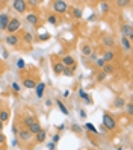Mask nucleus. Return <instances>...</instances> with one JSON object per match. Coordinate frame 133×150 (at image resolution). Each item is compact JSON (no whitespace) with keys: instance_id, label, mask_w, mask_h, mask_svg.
Returning <instances> with one entry per match:
<instances>
[{"instance_id":"obj_1","label":"nucleus","mask_w":133,"mask_h":150,"mask_svg":"<svg viewBox=\"0 0 133 150\" xmlns=\"http://www.w3.org/2000/svg\"><path fill=\"white\" fill-rule=\"evenodd\" d=\"M20 28H21V21L18 20V18H11L9 20V23H8V26H6V32H8V35H14L17 30H20Z\"/></svg>"},{"instance_id":"obj_2","label":"nucleus","mask_w":133,"mask_h":150,"mask_svg":"<svg viewBox=\"0 0 133 150\" xmlns=\"http://www.w3.org/2000/svg\"><path fill=\"white\" fill-rule=\"evenodd\" d=\"M103 126L108 129V130H115L117 129V121H115V118L110 115V114H103Z\"/></svg>"},{"instance_id":"obj_3","label":"nucleus","mask_w":133,"mask_h":150,"mask_svg":"<svg viewBox=\"0 0 133 150\" xmlns=\"http://www.w3.org/2000/svg\"><path fill=\"white\" fill-rule=\"evenodd\" d=\"M53 11L58 12V14H65L68 11V3L64 2V0H56V2H53Z\"/></svg>"},{"instance_id":"obj_4","label":"nucleus","mask_w":133,"mask_h":150,"mask_svg":"<svg viewBox=\"0 0 133 150\" xmlns=\"http://www.w3.org/2000/svg\"><path fill=\"white\" fill-rule=\"evenodd\" d=\"M121 37L127 38V40H133V28L132 24H122L121 26Z\"/></svg>"},{"instance_id":"obj_5","label":"nucleus","mask_w":133,"mask_h":150,"mask_svg":"<svg viewBox=\"0 0 133 150\" xmlns=\"http://www.w3.org/2000/svg\"><path fill=\"white\" fill-rule=\"evenodd\" d=\"M12 8L20 12V14H24L26 12V8H27V2H24V0H14L12 2Z\"/></svg>"},{"instance_id":"obj_6","label":"nucleus","mask_w":133,"mask_h":150,"mask_svg":"<svg viewBox=\"0 0 133 150\" xmlns=\"http://www.w3.org/2000/svg\"><path fill=\"white\" fill-rule=\"evenodd\" d=\"M17 135H18V139H21V141H29V139L32 138V134H30V132H29L27 129H26V127L20 129Z\"/></svg>"},{"instance_id":"obj_7","label":"nucleus","mask_w":133,"mask_h":150,"mask_svg":"<svg viewBox=\"0 0 133 150\" xmlns=\"http://www.w3.org/2000/svg\"><path fill=\"white\" fill-rule=\"evenodd\" d=\"M61 62L64 64V67H76V61L71 55H65L64 58H62Z\"/></svg>"},{"instance_id":"obj_8","label":"nucleus","mask_w":133,"mask_h":150,"mask_svg":"<svg viewBox=\"0 0 133 150\" xmlns=\"http://www.w3.org/2000/svg\"><path fill=\"white\" fill-rule=\"evenodd\" d=\"M44 91H46V83L44 82H38L37 85H35V94H37L38 99H41V97L44 96Z\"/></svg>"},{"instance_id":"obj_9","label":"nucleus","mask_w":133,"mask_h":150,"mask_svg":"<svg viewBox=\"0 0 133 150\" xmlns=\"http://www.w3.org/2000/svg\"><path fill=\"white\" fill-rule=\"evenodd\" d=\"M11 17L8 14H0V30H6V26L9 23Z\"/></svg>"},{"instance_id":"obj_10","label":"nucleus","mask_w":133,"mask_h":150,"mask_svg":"<svg viewBox=\"0 0 133 150\" xmlns=\"http://www.w3.org/2000/svg\"><path fill=\"white\" fill-rule=\"evenodd\" d=\"M5 42L8 44V46H17V44L20 42V38L17 37V35H8V37L5 38Z\"/></svg>"},{"instance_id":"obj_11","label":"nucleus","mask_w":133,"mask_h":150,"mask_svg":"<svg viewBox=\"0 0 133 150\" xmlns=\"http://www.w3.org/2000/svg\"><path fill=\"white\" fill-rule=\"evenodd\" d=\"M77 93H79V97H80L82 100H85V103H86V105H91V103H92L91 97H89V96H88V94L85 93V90H83V88H79V91H77Z\"/></svg>"},{"instance_id":"obj_12","label":"nucleus","mask_w":133,"mask_h":150,"mask_svg":"<svg viewBox=\"0 0 133 150\" xmlns=\"http://www.w3.org/2000/svg\"><path fill=\"white\" fill-rule=\"evenodd\" d=\"M26 129H27L32 135H37V134H38V132H39L42 127L39 126V123H38V121H35V123H32V125H30L29 127H26Z\"/></svg>"},{"instance_id":"obj_13","label":"nucleus","mask_w":133,"mask_h":150,"mask_svg":"<svg viewBox=\"0 0 133 150\" xmlns=\"http://www.w3.org/2000/svg\"><path fill=\"white\" fill-rule=\"evenodd\" d=\"M113 58H115V52L113 50H106L104 53H103V59H104L106 64H109Z\"/></svg>"},{"instance_id":"obj_14","label":"nucleus","mask_w":133,"mask_h":150,"mask_svg":"<svg viewBox=\"0 0 133 150\" xmlns=\"http://www.w3.org/2000/svg\"><path fill=\"white\" fill-rule=\"evenodd\" d=\"M113 106L118 108V109H122L126 106V100H124V97H117V99L113 100Z\"/></svg>"},{"instance_id":"obj_15","label":"nucleus","mask_w":133,"mask_h":150,"mask_svg":"<svg viewBox=\"0 0 133 150\" xmlns=\"http://www.w3.org/2000/svg\"><path fill=\"white\" fill-rule=\"evenodd\" d=\"M26 21L33 24V26H37L38 24V15L37 14H27L26 15Z\"/></svg>"},{"instance_id":"obj_16","label":"nucleus","mask_w":133,"mask_h":150,"mask_svg":"<svg viewBox=\"0 0 133 150\" xmlns=\"http://www.w3.org/2000/svg\"><path fill=\"white\" fill-rule=\"evenodd\" d=\"M35 85H37V82H35L33 79H30V77H26V79H23V86L29 88V90L35 88Z\"/></svg>"},{"instance_id":"obj_17","label":"nucleus","mask_w":133,"mask_h":150,"mask_svg":"<svg viewBox=\"0 0 133 150\" xmlns=\"http://www.w3.org/2000/svg\"><path fill=\"white\" fill-rule=\"evenodd\" d=\"M103 44H104L106 47H113V44H115L113 37H110V35H106V37H103Z\"/></svg>"},{"instance_id":"obj_18","label":"nucleus","mask_w":133,"mask_h":150,"mask_svg":"<svg viewBox=\"0 0 133 150\" xmlns=\"http://www.w3.org/2000/svg\"><path fill=\"white\" fill-rule=\"evenodd\" d=\"M53 71H55V74H62V71H64V64L62 62H55L53 64Z\"/></svg>"},{"instance_id":"obj_19","label":"nucleus","mask_w":133,"mask_h":150,"mask_svg":"<svg viewBox=\"0 0 133 150\" xmlns=\"http://www.w3.org/2000/svg\"><path fill=\"white\" fill-rule=\"evenodd\" d=\"M88 132H91V134H94V135H99V129H97L92 123H85V126H83Z\"/></svg>"},{"instance_id":"obj_20","label":"nucleus","mask_w":133,"mask_h":150,"mask_svg":"<svg viewBox=\"0 0 133 150\" xmlns=\"http://www.w3.org/2000/svg\"><path fill=\"white\" fill-rule=\"evenodd\" d=\"M46 137H47V130L46 129H41L38 134H37V141H38V143H44V141H46Z\"/></svg>"},{"instance_id":"obj_21","label":"nucleus","mask_w":133,"mask_h":150,"mask_svg":"<svg viewBox=\"0 0 133 150\" xmlns=\"http://www.w3.org/2000/svg\"><path fill=\"white\" fill-rule=\"evenodd\" d=\"M8 120H9V111H8V109H2V111H0V121L5 125Z\"/></svg>"},{"instance_id":"obj_22","label":"nucleus","mask_w":133,"mask_h":150,"mask_svg":"<svg viewBox=\"0 0 133 150\" xmlns=\"http://www.w3.org/2000/svg\"><path fill=\"white\" fill-rule=\"evenodd\" d=\"M56 105H58L59 111H61L62 114H64V115H68V114H70V111L67 109V106H65V105L62 103V100H56Z\"/></svg>"},{"instance_id":"obj_23","label":"nucleus","mask_w":133,"mask_h":150,"mask_svg":"<svg viewBox=\"0 0 133 150\" xmlns=\"http://www.w3.org/2000/svg\"><path fill=\"white\" fill-rule=\"evenodd\" d=\"M113 70H115V68H113L112 64H104V67L101 68V71H103L104 74H112V73H113Z\"/></svg>"},{"instance_id":"obj_24","label":"nucleus","mask_w":133,"mask_h":150,"mask_svg":"<svg viewBox=\"0 0 133 150\" xmlns=\"http://www.w3.org/2000/svg\"><path fill=\"white\" fill-rule=\"evenodd\" d=\"M121 44H122V47L126 49V50H132V41H130V40L121 37Z\"/></svg>"},{"instance_id":"obj_25","label":"nucleus","mask_w":133,"mask_h":150,"mask_svg":"<svg viewBox=\"0 0 133 150\" xmlns=\"http://www.w3.org/2000/svg\"><path fill=\"white\" fill-rule=\"evenodd\" d=\"M23 40H24V42L32 44V42H33V35H32L30 32H24V35H23Z\"/></svg>"},{"instance_id":"obj_26","label":"nucleus","mask_w":133,"mask_h":150,"mask_svg":"<svg viewBox=\"0 0 133 150\" xmlns=\"http://www.w3.org/2000/svg\"><path fill=\"white\" fill-rule=\"evenodd\" d=\"M35 121H37V120L33 118V115H26V117L23 118V123H24V125L27 126V127L32 125V123H35Z\"/></svg>"},{"instance_id":"obj_27","label":"nucleus","mask_w":133,"mask_h":150,"mask_svg":"<svg viewBox=\"0 0 133 150\" xmlns=\"http://www.w3.org/2000/svg\"><path fill=\"white\" fill-rule=\"evenodd\" d=\"M82 53H83L85 56H89V55L92 53L91 46H88V44H83V46H82Z\"/></svg>"},{"instance_id":"obj_28","label":"nucleus","mask_w":133,"mask_h":150,"mask_svg":"<svg viewBox=\"0 0 133 150\" xmlns=\"http://www.w3.org/2000/svg\"><path fill=\"white\" fill-rule=\"evenodd\" d=\"M74 70H76V67H64V71H62V74L73 76V74H74Z\"/></svg>"},{"instance_id":"obj_29","label":"nucleus","mask_w":133,"mask_h":150,"mask_svg":"<svg viewBox=\"0 0 133 150\" xmlns=\"http://www.w3.org/2000/svg\"><path fill=\"white\" fill-rule=\"evenodd\" d=\"M73 17L74 18H82V9L80 8H74L73 9Z\"/></svg>"},{"instance_id":"obj_30","label":"nucleus","mask_w":133,"mask_h":150,"mask_svg":"<svg viewBox=\"0 0 133 150\" xmlns=\"http://www.w3.org/2000/svg\"><path fill=\"white\" fill-rule=\"evenodd\" d=\"M47 21H49L50 24H56V23H58V17H56L55 14H51V15L47 17Z\"/></svg>"},{"instance_id":"obj_31","label":"nucleus","mask_w":133,"mask_h":150,"mask_svg":"<svg viewBox=\"0 0 133 150\" xmlns=\"http://www.w3.org/2000/svg\"><path fill=\"white\" fill-rule=\"evenodd\" d=\"M104 64H106V62H104V59H103V58H97V59H95V65L99 67L100 70L104 67Z\"/></svg>"},{"instance_id":"obj_32","label":"nucleus","mask_w":133,"mask_h":150,"mask_svg":"<svg viewBox=\"0 0 133 150\" xmlns=\"http://www.w3.org/2000/svg\"><path fill=\"white\" fill-rule=\"evenodd\" d=\"M17 68H18V70H24V68H26L24 59H18V61H17Z\"/></svg>"},{"instance_id":"obj_33","label":"nucleus","mask_w":133,"mask_h":150,"mask_svg":"<svg viewBox=\"0 0 133 150\" xmlns=\"http://www.w3.org/2000/svg\"><path fill=\"white\" fill-rule=\"evenodd\" d=\"M100 9H101L103 12H108V11L110 9V6H109V3H106V2H103V3H100Z\"/></svg>"},{"instance_id":"obj_34","label":"nucleus","mask_w":133,"mask_h":150,"mask_svg":"<svg viewBox=\"0 0 133 150\" xmlns=\"http://www.w3.org/2000/svg\"><path fill=\"white\" fill-rule=\"evenodd\" d=\"M11 88H12V91H14V93H20V90H21L20 85L17 83V82H12V83H11Z\"/></svg>"},{"instance_id":"obj_35","label":"nucleus","mask_w":133,"mask_h":150,"mask_svg":"<svg viewBox=\"0 0 133 150\" xmlns=\"http://www.w3.org/2000/svg\"><path fill=\"white\" fill-rule=\"evenodd\" d=\"M124 108H126V111H127L129 115H132V114H133V105H132V103H126V106H124Z\"/></svg>"},{"instance_id":"obj_36","label":"nucleus","mask_w":133,"mask_h":150,"mask_svg":"<svg viewBox=\"0 0 133 150\" xmlns=\"http://www.w3.org/2000/svg\"><path fill=\"white\" fill-rule=\"evenodd\" d=\"M71 127H73V132H76V134H80V132H82V126H79L77 123H74Z\"/></svg>"},{"instance_id":"obj_37","label":"nucleus","mask_w":133,"mask_h":150,"mask_svg":"<svg viewBox=\"0 0 133 150\" xmlns=\"http://www.w3.org/2000/svg\"><path fill=\"white\" fill-rule=\"evenodd\" d=\"M59 139H61V135H59V134H55V135L51 137V143H55V144H56Z\"/></svg>"},{"instance_id":"obj_38","label":"nucleus","mask_w":133,"mask_h":150,"mask_svg":"<svg viewBox=\"0 0 133 150\" xmlns=\"http://www.w3.org/2000/svg\"><path fill=\"white\" fill-rule=\"evenodd\" d=\"M47 147H49V150H55V149H56V144H55V143H51V141H50V143L47 144Z\"/></svg>"},{"instance_id":"obj_39","label":"nucleus","mask_w":133,"mask_h":150,"mask_svg":"<svg viewBox=\"0 0 133 150\" xmlns=\"http://www.w3.org/2000/svg\"><path fill=\"white\" fill-rule=\"evenodd\" d=\"M106 76H108V74H104V73L101 71L99 76H97V79H99V81H104V77H106Z\"/></svg>"},{"instance_id":"obj_40","label":"nucleus","mask_w":133,"mask_h":150,"mask_svg":"<svg viewBox=\"0 0 133 150\" xmlns=\"http://www.w3.org/2000/svg\"><path fill=\"white\" fill-rule=\"evenodd\" d=\"M5 139H6V137L0 132V144H5Z\"/></svg>"},{"instance_id":"obj_41","label":"nucleus","mask_w":133,"mask_h":150,"mask_svg":"<svg viewBox=\"0 0 133 150\" xmlns=\"http://www.w3.org/2000/svg\"><path fill=\"white\" fill-rule=\"evenodd\" d=\"M88 58H89V61H95V59H97V53H94V52H92V53L88 56Z\"/></svg>"},{"instance_id":"obj_42","label":"nucleus","mask_w":133,"mask_h":150,"mask_svg":"<svg viewBox=\"0 0 133 150\" xmlns=\"http://www.w3.org/2000/svg\"><path fill=\"white\" fill-rule=\"evenodd\" d=\"M27 5H30V6H37V5H38V0H30V2H27Z\"/></svg>"},{"instance_id":"obj_43","label":"nucleus","mask_w":133,"mask_h":150,"mask_svg":"<svg viewBox=\"0 0 133 150\" xmlns=\"http://www.w3.org/2000/svg\"><path fill=\"white\" fill-rule=\"evenodd\" d=\"M129 2H126V0H118L117 2V5H120V6H124V5H127Z\"/></svg>"},{"instance_id":"obj_44","label":"nucleus","mask_w":133,"mask_h":150,"mask_svg":"<svg viewBox=\"0 0 133 150\" xmlns=\"http://www.w3.org/2000/svg\"><path fill=\"white\" fill-rule=\"evenodd\" d=\"M11 146H12V147H17V146H18V139L14 138V139H12V143H11Z\"/></svg>"},{"instance_id":"obj_45","label":"nucleus","mask_w":133,"mask_h":150,"mask_svg":"<svg viewBox=\"0 0 133 150\" xmlns=\"http://www.w3.org/2000/svg\"><path fill=\"white\" fill-rule=\"evenodd\" d=\"M79 114H80V117H82V118H86V112H85L83 109H80V111H79Z\"/></svg>"},{"instance_id":"obj_46","label":"nucleus","mask_w":133,"mask_h":150,"mask_svg":"<svg viewBox=\"0 0 133 150\" xmlns=\"http://www.w3.org/2000/svg\"><path fill=\"white\" fill-rule=\"evenodd\" d=\"M49 38H50V35H47V33H46V35H41V38H39V40L46 41V40H49Z\"/></svg>"},{"instance_id":"obj_47","label":"nucleus","mask_w":133,"mask_h":150,"mask_svg":"<svg viewBox=\"0 0 133 150\" xmlns=\"http://www.w3.org/2000/svg\"><path fill=\"white\" fill-rule=\"evenodd\" d=\"M58 130L61 132V130H65V125H64V123H62V125H59L58 126Z\"/></svg>"},{"instance_id":"obj_48","label":"nucleus","mask_w":133,"mask_h":150,"mask_svg":"<svg viewBox=\"0 0 133 150\" xmlns=\"http://www.w3.org/2000/svg\"><path fill=\"white\" fill-rule=\"evenodd\" d=\"M12 134H18V127L17 126H12Z\"/></svg>"},{"instance_id":"obj_49","label":"nucleus","mask_w":133,"mask_h":150,"mask_svg":"<svg viewBox=\"0 0 133 150\" xmlns=\"http://www.w3.org/2000/svg\"><path fill=\"white\" fill-rule=\"evenodd\" d=\"M2 55H3V58H5V59H8V56H9V55H8V52H6V50H3V52H2Z\"/></svg>"},{"instance_id":"obj_50","label":"nucleus","mask_w":133,"mask_h":150,"mask_svg":"<svg viewBox=\"0 0 133 150\" xmlns=\"http://www.w3.org/2000/svg\"><path fill=\"white\" fill-rule=\"evenodd\" d=\"M51 105H53L51 100H46V106H51Z\"/></svg>"},{"instance_id":"obj_51","label":"nucleus","mask_w":133,"mask_h":150,"mask_svg":"<svg viewBox=\"0 0 133 150\" xmlns=\"http://www.w3.org/2000/svg\"><path fill=\"white\" fill-rule=\"evenodd\" d=\"M2 130H3V123L0 121V132H2Z\"/></svg>"},{"instance_id":"obj_52","label":"nucleus","mask_w":133,"mask_h":150,"mask_svg":"<svg viewBox=\"0 0 133 150\" xmlns=\"http://www.w3.org/2000/svg\"><path fill=\"white\" fill-rule=\"evenodd\" d=\"M117 150H124V149H122V147H118V149H117Z\"/></svg>"}]
</instances>
